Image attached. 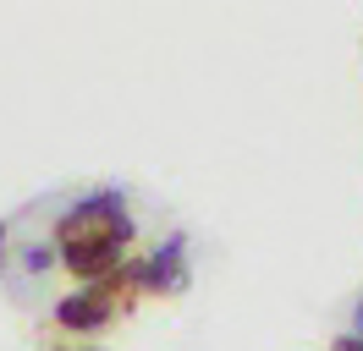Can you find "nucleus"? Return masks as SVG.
I'll return each mask as SVG.
<instances>
[{
	"instance_id": "f257e3e1",
	"label": "nucleus",
	"mask_w": 363,
	"mask_h": 351,
	"mask_svg": "<svg viewBox=\"0 0 363 351\" xmlns=\"http://www.w3.org/2000/svg\"><path fill=\"white\" fill-rule=\"evenodd\" d=\"M133 241V214L121 192H94L83 203H72L61 225H55V253L67 263V275L83 285H105L121 269V253Z\"/></svg>"
},
{
	"instance_id": "f03ea898",
	"label": "nucleus",
	"mask_w": 363,
	"mask_h": 351,
	"mask_svg": "<svg viewBox=\"0 0 363 351\" xmlns=\"http://www.w3.org/2000/svg\"><path fill=\"white\" fill-rule=\"evenodd\" d=\"M127 280H133V291H149V297H171V291H182V285H187V236L171 231L155 253L133 258V263H127Z\"/></svg>"
},
{
	"instance_id": "7ed1b4c3",
	"label": "nucleus",
	"mask_w": 363,
	"mask_h": 351,
	"mask_svg": "<svg viewBox=\"0 0 363 351\" xmlns=\"http://www.w3.org/2000/svg\"><path fill=\"white\" fill-rule=\"evenodd\" d=\"M111 318H116V307L99 285H83V291H72V297L55 302V324L72 329V335H94V329H105Z\"/></svg>"
},
{
	"instance_id": "20e7f679",
	"label": "nucleus",
	"mask_w": 363,
	"mask_h": 351,
	"mask_svg": "<svg viewBox=\"0 0 363 351\" xmlns=\"http://www.w3.org/2000/svg\"><path fill=\"white\" fill-rule=\"evenodd\" d=\"M23 269H28V275H45V269H50V247H45V241L23 247Z\"/></svg>"
},
{
	"instance_id": "39448f33",
	"label": "nucleus",
	"mask_w": 363,
	"mask_h": 351,
	"mask_svg": "<svg viewBox=\"0 0 363 351\" xmlns=\"http://www.w3.org/2000/svg\"><path fill=\"white\" fill-rule=\"evenodd\" d=\"M330 351H363V335H336V340H330Z\"/></svg>"
},
{
	"instance_id": "423d86ee",
	"label": "nucleus",
	"mask_w": 363,
	"mask_h": 351,
	"mask_svg": "<svg viewBox=\"0 0 363 351\" xmlns=\"http://www.w3.org/2000/svg\"><path fill=\"white\" fill-rule=\"evenodd\" d=\"M0 258H6V219H0Z\"/></svg>"
},
{
	"instance_id": "0eeeda50",
	"label": "nucleus",
	"mask_w": 363,
	"mask_h": 351,
	"mask_svg": "<svg viewBox=\"0 0 363 351\" xmlns=\"http://www.w3.org/2000/svg\"><path fill=\"white\" fill-rule=\"evenodd\" d=\"M55 351H89V346H55Z\"/></svg>"
}]
</instances>
